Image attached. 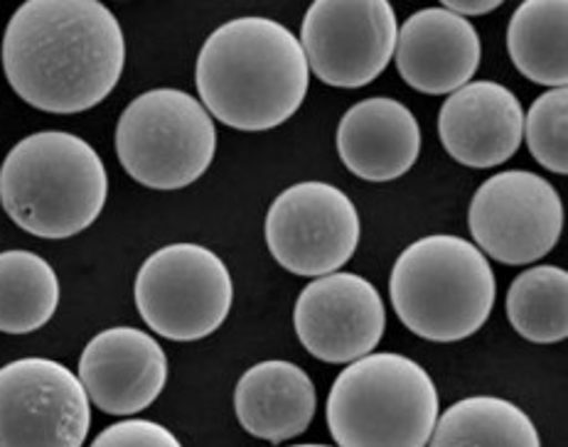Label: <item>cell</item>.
Wrapping results in <instances>:
<instances>
[{
	"mask_svg": "<svg viewBox=\"0 0 568 447\" xmlns=\"http://www.w3.org/2000/svg\"><path fill=\"white\" fill-rule=\"evenodd\" d=\"M126 64L119 18L97 0H28L10 18L3 72L32 109L72 116L99 106Z\"/></svg>",
	"mask_w": 568,
	"mask_h": 447,
	"instance_id": "obj_1",
	"label": "cell"
},
{
	"mask_svg": "<svg viewBox=\"0 0 568 447\" xmlns=\"http://www.w3.org/2000/svg\"><path fill=\"white\" fill-rule=\"evenodd\" d=\"M200 103L244 133L286 123L308 94L311 69L301 40L281 22L244 16L204 40L195 64Z\"/></svg>",
	"mask_w": 568,
	"mask_h": 447,
	"instance_id": "obj_2",
	"label": "cell"
},
{
	"mask_svg": "<svg viewBox=\"0 0 568 447\" xmlns=\"http://www.w3.org/2000/svg\"><path fill=\"white\" fill-rule=\"evenodd\" d=\"M109 175L84 138L40 131L10 148L0 167V204L22 232L70 238L104 212Z\"/></svg>",
	"mask_w": 568,
	"mask_h": 447,
	"instance_id": "obj_3",
	"label": "cell"
},
{
	"mask_svg": "<svg viewBox=\"0 0 568 447\" xmlns=\"http://www.w3.org/2000/svg\"><path fill=\"white\" fill-rule=\"evenodd\" d=\"M389 297L406 329L428 342L473 337L490 317L495 273L468 238L434 234L402 251L389 275Z\"/></svg>",
	"mask_w": 568,
	"mask_h": 447,
	"instance_id": "obj_4",
	"label": "cell"
},
{
	"mask_svg": "<svg viewBox=\"0 0 568 447\" xmlns=\"http://www.w3.org/2000/svg\"><path fill=\"white\" fill-rule=\"evenodd\" d=\"M438 408L434 378L394 352L352 362L335 378L325 406L337 447H426Z\"/></svg>",
	"mask_w": 568,
	"mask_h": 447,
	"instance_id": "obj_5",
	"label": "cell"
},
{
	"mask_svg": "<svg viewBox=\"0 0 568 447\" xmlns=\"http://www.w3.org/2000/svg\"><path fill=\"white\" fill-rule=\"evenodd\" d=\"M113 145L119 163L139 185L173 192L207 172L217 153V129L187 91L151 89L121 113Z\"/></svg>",
	"mask_w": 568,
	"mask_h": 447,
	"instance_id": "obj_6",
	"label": "cell"
},
{
	"mask_svg": "<svg viewBox=\"0 0 568 447\" xmlns=\"http://www.w3.org/2000/svg\"><path fill=\"white\" fill-rule=\"evenodd\" d=\"M143 323L173 342H197L217 332L234 301L232 273L200 244H170L143 261L133 285Z\"/></svg>",
	"mask_w": 568,
	"mask_h": 447,
	"instance_id": "obj_7",
	"label": "cell"
},
{
	"mask_svg": "<svg viewBox=\"0 0 568 447\" xmlns=\"http://www.w3.org/2000/svg\"><path fill=\"white\" fill-rule=\"evenodd\" d=\"M468 228L483 254L505 266H527L559 244L564 202L537 172L505 170L473 194Z\"/></svg>",
	"mask_w": 568,
	"mask_h": 447,
	"instance_id": "obj_8",
	"label": "cell"
},
{
	"mask_svg": "<svg viewBox=\"0 0 568 447\" xmlns=\"http://www.w3.org/2000/svg\"><path fill=\"white\" fill-rule=\"evenodd\" d=\"M357 206L327 182L283 190L266 214V244L281 268L305 278L337 273L359 246Z\"/></svg>",
	"mask_w": 568,
	"mask_h": 447,
	"instance_id": "obj_9",
	"label": "cell"
},
{
	"mask_svg": "<svg viewBox=\"0 0 568 447\" xmlns=\"http://www.w3.org/2000/svg\"><path fill=\"white\" fill-rule=\"evenodd\" d=\"M64 364L26 357L0 369V447H82L92 408Z\"/></svg>",
	"mask_w": 568,
	"mask_h": 447,
	"instance_id": "obj_10",
	"label": "cell"
},
{
	"mask_svg": "<svg viewBox=\"0 0 568 447\" xmlns=\"http://www.w3.org/2000/svg\"><path fill=\"white\" fill-rule=\"evenodd\" d=\"M396 13L386 0H315L301 48L311 72L337 89L372 84L396 50Z\"/></svg>",
	"mask_w": 568,
	"mask_h": 447,
	"instance_id": "obj_11",
	"label": "cell"
},
{
	"mask_svg": "<svg viewBox=\"0 0 568 447\" xmlns=\"http://www.w3.org/2000/svg\"><path fill=\"white\" fill-rule=\"evenodd\" d=\"M293 327L315 359L352 364L384 337L386 309L379 291L355 273L321 275L305 285L293 309Z\"/></svg>",
	"mask_w": 568,
	"mask_h": 447,
	"instance_id": "obj_12",
	"label": "cell"
},
{
	"mask_svg": "<svg viewBox=\"0 0 568 447\" xmlns=\"http://www.w3.org/2000/svg\"><path fill=\"white\" fill-rule=\"evenodd\" d=\"M79 382L109 416H133L163 394L168 357L148 332L109 327L89 339L79 357Z\"/></svg>",
	"mask_w": 568,
	"mask_h": 447,
	"instance_id": "obj_13",
	"label": "cell"
},
{
	"mask_svg": "<svg viewBox=\"0 0 568 447\" xmlns=\"http://www.w3.org/2000/svg\"><path fill=\"white\" fill-rule=\"evenodd\" d=\"M525 109L507 87L470 82L443 101L438 135L446 153L465 167L507 163L521 145Z\"/></svg>",
	"mask_w": 568,
	"mask_h": 447,
	"instance_id": "obj_14",
	"label": "cell"
},
{
	"mask_svg": "<svg viewBox=\"0 0 568 447\" xmlns=\"http://www.w3.org/2000/svg\"><path fill=\"white\" fill-rule=\"evenodd\" d=\"M394 54L408 87L428 96H450L470 84L483 60V44L470 20L446 8H424L402 26Z\"/></svg>",
	"mask_w": 568,
	"mask_h": 447,
	"instance_id": "obj_15",
	"label": "cell"
},
{
	"mask_svg": "<svg viewBox=\"0 0 568 447\" xmlns=\"http://www.w3.org/2000/svg\"><path fill=\"white\" fill-rule=\"evenodd\" d=\"M337 153L352 175L367 182H389L416 165L422 153V125L402 101L365 99L339 121Z\"/></svg>",
	"mask_w": 568,
	"mask_h": 447,
	"instance_id": "obj_16",
	"label": "cell"
},
{
	"mask_svg": "<svg viewBox=\"0 0 568 447\" xmlns=\"http://www.w3.org/2000/svg\"><path fill=\"white\" fill-rule=\"evenodd\" d=\"M317 392L301 366L283 359L258 362L234 388V413L242 428L266 443H286L308 430Z\"/></svg>",
	"mask_w": 568,
	"mask_h": 447,
	"instance_id": "obj_17",
	"label": "cell"
},
{
	"mask_svg": "<svg viewBox=\"0 0 568 447\" xmlns=\"http://www.w3.org/2000/svg\"><path fill=\"white\" fill-rule=\"evenodd\" d=\"M566 18V0H527L509 20V60L534 84L561 89L568 82Z\"/></svg>",
	"mask_w": 568,
	"mask_h": 447,
	"instance_id": "obj_18",
	"label": "cell"
},
{
	"mask_svg": "<svg viewBox=\"0 0 568 447\" xmlns=\"http://www.w3.org/2000/svg\"><path fill=\"white\" fill-rule=\"evenodd\" d=\"M426 447H541V438L513 400L470 396L438 416Z\"/></svg>",
	"mask_w": 568,
	"mask_h": 447,
	"instance_id": "obj_19",
	"label": "cell"
},
{
	"mask_svg": "<svg viewBox=\"0 0 568 447\" xmlns=\"http://www.w3.org/2000/svg\"><path fill=\"white\" fill-rule=\"evenodd\" d=\"M60 307V278L40 254L0 251V332L30 335Z\"/></svg>",
	"mask_w": 568,
	"mask_h": 447,
	"instance_id": "obj_20",
	"label": "cell"
},
{
	"mask_svg": "<svg viewBox=\"0 0 568 447\" xmlns=\"http://www.w3.org/2000/svg\"><path fill=\"white\" fill-rule=\"evenodd\" d=\"M568 273L561 266L521 271L505 297L509 325L534 344H554L568 335Z\"/></svg>",
	"mask_w": 568,
	"mask_h": 447,
	"instance_id": "obj_21",
	"label": "cell"
},
{
	"mask_svg": "<svg viewBox=\"0 0 568 447\" xmlns=\"http://www.w3.org/2000/svg\"><path fill=\"white\" fill-rule=\"evenodd\" d=\"M534 160L556 175L568 172V89H549L525 113L521 131Z\"/></svg>",
	"mask_w": 568,
	"mask_h": 447,
	"instance_id": "obj_22",
	"label": "cell"
},
{
	"mask_svg": "<svg viewBox=\"0 0 568 447\" xmlns=\"http://www.w3.org/2000/svg\"><path fill=\"white\" fill-rule=\"evenodd\" d=\"M92 447H183V443L161 423L129 418L101 430Z\"/></svg>",
	"mask_w": 568,
	"mask_h": 447,
	"instance_id": "obj_23",
	"label": "cell"
},
{
	"mask_svg": "<svg viewBox=\"0 0 568 447\" xmlns=\"http://www.w3.org/2000/svg\"><path fill=\"white\" fill-rule=\"evenodd\" d=\"M499 6H503L499 0H446L440 8H446L448 13L468 20V18L490 16Z\"/></svg>",
	"mask_w": 568,
	"mask_h": 447,
	"instance_id": "obj_24",
	"label": "cell"
},
{
	"mask_svg": "<svg viewBox=\"0 0 568 447\" xmlns=\"http://www.w3.org/2000/svg\"><path fill=\"white\" fill-rule=\"evenodd\" d=\"M291 447H331V445H291Z\"/></svg>",
	"mask_w": 568,
	"mask_h": 447,
	"instance_id": "obj_25",
	"label": "cell"
}]
</instances>
